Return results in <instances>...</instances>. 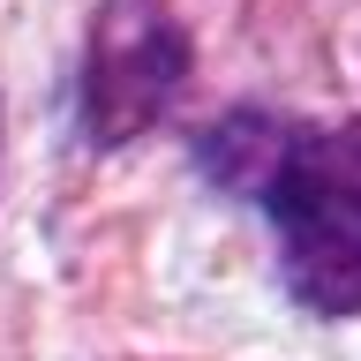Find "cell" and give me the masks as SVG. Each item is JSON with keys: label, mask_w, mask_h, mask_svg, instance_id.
<instances>
[{"label": "cell", "mask_w": 361, "mask_h": 361, "mask_svg": "<svg viewBox=\"0 0 361 361\" xmlns=\"http://www.w3.org/2000/svg\"><path fill=\"white\" fill-rule=\"evenodd\" d=\"M203 166L226 196L271 211L301 309L361 316V121L293 128L286 113H226L203 135Z\"/></svg>", "instance_id": "1"}, {"label": "cell", "mask_w": 361, "mask_h": 361, "mask_svg": "<svg viewBox=\"0 0 361 361\" xmlns=\"http://www.w3.org/2000/svg\"><path fill=\"white\" fill-rule=\"evenodd\" d=\"M188 83V30L166 0H106L83 61V121L98 143H128L180 98Z\"/></svg>", "instance_id": "2"}]
</instances>
